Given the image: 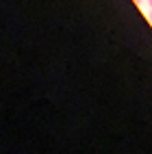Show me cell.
Masks as SVG:
<instances>
[{"mask_svg": "<svg viewBox=\"0 0 152 154\" xmlns=\"http://www.w3.org/2000/svg\"><path fill=\"white\" fill-rule=\"evenodd\" d=\"M133 2H135V5H141V2H144V0H133Z\"/></svg>", "mask_w": 152, "mask_h": 154, "instance_id": "6da1fadb", "label": "cell"}, {"mask_svg": "<svg viewBox=\"0 0 152 154\" xmlns=\"http://www.w3.org/2000/svg\"><path fill=\"white\" fill-rule=\"evenodd\" d=\"M148 5H150V9H152V0H148Z\"/></svg>", "mask_w": 152, "mask_h": 154, "instance_id": "7a4b0ae2", "label": "cell"}, {"mask_svg": "<svg viewBox=\"0 0 152 154\" xmlns=\"http://www.w3.org/2000/svg\"><path fill=\"white\" fill-rule=\"evenodd\" d=\"M150 24H152V11H150Z\"/></svg>", "mask_w": 152, "mask_h": 154, "instance_id": "3957f363", "label": "cell"}]
</instances>
